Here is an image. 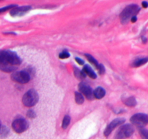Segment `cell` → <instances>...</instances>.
I'll return each mask as SVG.
<instances>
[{
    "label": "cell",
    "instance_id": "cell-1",
    "mask_svg": "<svg viewBox=\"0 0 148 139\" xmlns=\"http://www.w3.org/2000/svg\"><path fill=\"white\" fill-rule=\"evenodd\" d=\"M140 8L136 5H128L126 7L124 8L120 15L121 22L122 24H126L131 20L132 17L136 16L138 14Z\"/></svg>",
    "mask_w": 148,
    "mask_h": 139
},
{
    "label": "cell",
    "instance_id": "cell-2",
    "mask_svg": "<svg viewBox=\"0 0 148 139\" xmlns=\"http://www.w3.org/2000/svg\"><path fill=\"white\" fill-rule=\"evenodd\" d=\"M0 63L10 64L16 66L21 63V59L15 52L10 51H0Z\"/></svg>",
    "mask_w": 148,
    "mask_h": 139
},
{
    "label": "cell",
    "instance_id": "cell-3",
    "mask_svg": "<svg viewBox=\"0 0 148 139\" xmlns=\"http://www.w3.org/2000/svg\"><path fill=\"white\" fill-rule=\"evenodd\" d=\"M39 101V95L34 89H31L24 94L22 99L23 104L27 107H34Z\"/></svg>",
    "mask_w": 148,
    "mask_h": 139
},
{
    "label": "cell",
    "instance_id": "cell-4",
    "mask_svg": "<svg viewBox=\"0 0 148 139\" xmlns=\"http://www.w3.org/2000/svg\"><path fill=\"white\" fill-rule=\"evenodd\" d=\"M134 132V128L130 124L122 125L116 132L114 139H126L131 137Z\"/></svg>",
    "mask_w": 148,
    "mask_h": 139
},
{
    "label": "cell",
    "instance_id": "cell-5",
    "mask_svg": "<svg viewBox=\"0 0 148 139\" xmlns=\"http://www.w3.org/2000/svg\"><path fill=\"white\" fill-rule=\"evenodd\" d=\"M11 78L13 81L16 83H21V84H25L29 82L31 79V75L27 70H23V71L15 72L12 73Z\"/></svg>",
    "mask_w": 148,
    "mask_h": 139
},
{
    "label": "cell",
    "instance_id": "cell-6",
    "mask_svg": "<svg viewBox=\"0 0 148 139\" xmlns=\"http://www.w3.org/2000/svg\"><path fill=\"white\" fill-rule=\"evenodd\" d=\"M130 121L134 125L138 127H144L148 124V115L143 113L134 114L130 119Z\"/></svg>",
    "mask_w": 148,
    "mask_h": 139
},
{
    "label": "cell",
    "instance_id": "cell-7",
    "mask_svg": "<svg viewBox=\"0 0 148 139\" xmlns=\"http://www.w3.org/2000/svg\"><path fill=\"white\" fill-rule=\"evenodd\" d=\"M12 127L17 133H22L28 130V123L23 117H18L12 122Z\"/></svg>",
    "mask_w": 148,
    "mask_h": 139
},
{
    "label": "cell",
    "instance_id": "cell-8",
    "mask_svg": "<svg viewBox=\"0 0 148 139\" xmlns=\"http://www.w3.org/2000/svg\"><path fill=\"white\" fill-rule=\"evenodd\" d=\"M125 122V119L123 118H117L115 119L114 120L111 122L108 126H107L106 129H105V132H104V135L105 137H108L110 135V133L113 132V130L116 128L118 126L121 125L123 124Z\"/></svg>",
    "mask_w": 148,
    "mask_h": 139
},
{
    "label": "cell",
    "instance_id": "cell-9",
    "mask_svg": "<svg viewBox=\"0 0 148 139\" xmlns=\"http://www.w3.org/2000/svg\"><path fill=\"white\" fill-rule=\"evenodd\" d=\"M79 90L80 93L86 96V99L89 100H92L95 98L94 97V91H92V89L87 84L83 83V82L79 84Z\"/></svg>",
    "mask_w": 148,
    "mask_h": 139
},
{
    "label": "cell",
    "instance_id": "cell-10",
    "mask_svg": "<svg viewBox=\"0 0 148 139\" xmlns=\"http://www.w3.org/2000/svg\"><path fill=\"white\" fill-rule=\"evenodd\" d=\"M31 9L30 6H23V7H15L10 10V15L12 17L16 16H22L24 14L28 12Z\"/></svg>",
    "mask_w": 148,
    "mask_h": 139
},
{
    "label": "cell",
    "instance_id": "cell-11",
    "mask_svg": "<svg viewBox=\"0 0 148 139\" xmlns=\"http://www.w3.org/2000/svg\"><path fill=\"white\" fill-rule=\"evenodd\" d=\"M0 70L5 73H12L16 70V67L10 64L0 63Z\"/></svg>",
    "mask_w": 148,
    "mask_h": 139
},
{
    "label": "cell",
    "instance_id": "cell-12",
    "mask_svg": "<svg viewBox=\"0 0 148 139\" xmlns=\"http://www.w3.org/2000/svg\"><path fill=\"white\" fill-rule=\"evenodd\" d=\"M105 90L104 89H102V87H98L94 91V97L95 99H101L105 96Z\"/></svg>",
    "mask_w": 148,
    "mask_h": 139
},
{
    "label": "cell",
    "instance_id": "cell-13",
    "mask_svg": "<svg viewBox=\"0 0 148 139\" xmlns=\"http://www.w3.org/2000/svg\"><path fill=\"white\" fill-rule=\"evenodd\" d=\"M83 72L86 75V76H88L89 78H91L92 79L97 78L96 73L94 72L93 70H92L89 65H86V66L84 67Z\"/></svg>",
    "mask_w": 148,
    "mask_h": 139
},
{
    "label": "cell",
    "instance_id": "cell-14",
    "mask_svg": "<svg viewBox=\"0 0 148 139\" xmlns=\"http://www.w3.org/2000/svg\"><path fill=\"white\" fill-rule=\"evenodd\" d=\"M148 62V57H142V58H139V59H136V60H134L132 63V66L133 67H139L142 66L145 64H146Z\"/></svg>",
    "mask_w": 148,
    "mask_h": 139
},
{
    "label": "cell",
    "instance_id": "cell-15",
    "mask_svg": "<svg viewBox=\"0 0 148 139\" xmlns=\"http://www.w3.org/2000/svg\"><path fill=\"white\" fill-rule=\"evenodd\" d=\"M125 105L129 107H133L136 105V101L134 97H129L123 101Z\"/></svg>",
    "mask_w": 148,
    "mask_h": 139
},
{
    "label": "cell",
    "instance_id": "cell-16",
    "mask_svg": "<svg viewBox=\"0 0 148 139\" xmlns=\"http://www.w3.org/2000/svg\"><path fill=\"white\" fill-rule=\"evenodd\" d=\"M75 100L78 104H82L84 102V98L83 94L80 92L76 91L75 93Z\"/></svg>",
    "mask_w": 148,
    "mask_h": 139
},
{
    "label": "cell",
    "instance_id": "cell-17",
    "mask_svg": "<svg viewBox=\"0 0 148 139\" xmlns=\"http://www.w3.org/2000/svg\"><path fill=\"white\" fill-rule=\"evenodd\" d=\"M85 57H86V59H87L89 61V62H91V63H92V64H93V65H95V66L98 69V67H99V64L98 63L97 60V59H95V58L93 56H92V55H89V54H86V55H85Z\"/></svg>",
    "mask_w": 148,
    "mask_h": 139
},
{
    "label": "cell",
    "instance_id": "cell-18",
    "mask_svg": "<svg viewBox=\"0 0 148 139\" xmlns=\"http://www.w3.org/2000/svg\"><path fill=\"white\" fill-rule=\"evenodd\" d=\"M74 75L76 76V77L79 79H84L85 77H86V74L82 71H80L79 69L76 68V70H74Z\"/></svg>",
    "mask_w": 148,
    "mask_h": 139
},
{
    "label": "cell",
    "instance_id": "cell-19",
    "mask_svg": "<svg viewBox=\"0 0 148 139\" xmlns=\"http://www.w3.org/2000/svg\"><path fill=\"white\" fill-rule=\"evenodd\" d=\"M70 123H71V117H70L69 115H65L64 117L63 120H62V127L63 129L67 128L68 125H70Z\"/></svg>",
    "mask_w": 148,
    "mask_h": 139
},
{
    "label": "cell",
    "instance_id": "cell-20",
    "mask_svg": "<svg viewBox=\"0 0 148 139\" xmlns=\"http://www.w3.org/2000/svg\"><path fill=\"white\" fill-rule=\"evenodd\" d=\"M8 133H9L8 129L5 126L1 125V127H0V137H6Z\"/></svg>",
    "mask_w": 148,
    "mask_h": 139
},
{
    "label": "cell",
    "instance_id": "cell-21",
    "mask_svg": "<svg viewBox=\"0 0 148 139\" xmlns=\"http://www.w3.org/2000/svg\"><path fill=\"white\" fill-rule=\"evenodd\" d=\"M139 133H140L141 137L142 139H148V130L145 128H141L139 130Z\"/></svg>",
    "mask_w": 148,
    "mask_h": 139
},
{
    "label": "cell",
    "instance_id": "cell-22",
    "mask_svg": "<svg viewBox=\"0 0 148 139\" xmlns=\"http://www.w3.org/2000/svg\"><path fill=\"white\" fill-rule=\"evenodd\" d=\"M70 57L69 52H67V51H63V52H60L59 55V58L61 59H67Z\"/></svg>",
    "mask_w": 148,
    "mask_h": 139
},
{
    "label": "cell",
    "instance_id": "cell-23",
    "mask_svg": "<svg viewBox=\"0 0 148 139\" xmlns=\"http://www.w3.org/2000/svg\"><path fill=\"white\" fill-rule=\"evenodd\" d=\"M17 5H9V6H6L5 7H2V8H0V14L1 13H3V12H6L8 10H12V8H14L15 7H16Z\"/></svg>",
    "mask_w": 148,
    "mask_h": 139
},
{
    "label": "cell",
    "instance_id": "cell-24",
    "mask_svg": "<svg viewBox=\"0 0 148 139\" xmlns=\"http://www.w3.org/2000/svg\"><path fill=\"white\" fill-rule=\"evenodd\" d=\"M27 117H29V118H34L36 117V113L33 111L32 110H30L27 112L26 113Z\"/></svg>",
    "mask_w": 148,
    "mask_h": 139
},
{
    "label": "cell",
    "instance_id": "cell-25",
    "mask_svg": "<svg viewBox=\"0 0 148 139\" xmlns=\"http://www.w3.org/2000/svg\"><path fill=\"white\" fill-rule=\"evenodd\" d=\"M98 71H99V73L100 75L104 74L105 73V67L103 66L102 65L99 64V67H98Z\"/></svg>",
    "mask_w": 148,
    "mask_h": 139
},
{
    "label": "cell",
    "instance_id": "cell-26",
    "mask_svg": "<svg viewBox=\"0 0 148 139\" xmlns=\"http://www.w3.org/2000/svg\"><path fill=\"white\" fill-rule=\"evenodd\" d=\"M76 62H78V63L79 64V65H83L84 64V60H82V59H81L80 58H78V57H76Z\"/></svg>",
    "mask_w": 148,
    "mask_h": 139
},
{
    "label": "cell",
    "instance_id": "cell-27",
    "mask_svg": "<svg viewBox=\"0 0 148 139\" xmlns=\"http://www.w3.org/2000/svg\"><path fill=\"white\" fill-rule=\"evenodd\" d=\"M142 7H143L144 8H147L148 7V3L147 2H142Z\"/></svg>",
    "mask_w": 148,
    "mask_h": 139
},
{
    "label": "cell",
    "instance_id": "cell-28",
    "mask_svg": "<svg viewBox=\"0 0 148 139\" xmlns=\"http://www.w3.org/2000/svg\"><path fill=\"white\" fill-rule=\"evenodd\" d=\"M136 20H137V18H136V16L132 17V19H131V21H132V22H135Z\"/></svg>",
    "mask_w": 148,
    "mask_h": 139
}]
</instances>
